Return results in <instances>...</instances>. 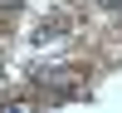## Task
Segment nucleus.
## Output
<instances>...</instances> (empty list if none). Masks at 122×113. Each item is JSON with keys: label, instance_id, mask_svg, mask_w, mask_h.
Here are the masks:
<instances>
[{"label": "nucleus", "instance_id": "f257e3e1", "mask_svg": "<svg viewBox=\"0 0 122 113\" xmlns=\"http://www.w3.org/2000/svg\"><path fill=\"white\" fill-rule=\"evenodd\" d=\"M34 84H39V89H49V98H78V94H83V74H78V69H68V64L39 69Z\"/></svg>", "mask_w": 122, "mask_h": 113}, {"label": "nucleus", "instance_id": "f03ea898", "mask_svg": "<svg viewBox=\"0 0 122 113\" xmlns=\"http://www.w3.org/2000/svg\"><path fill=\"white\" fill-rule=\"evenodd\" d=\"M64 39H68V20L64 15H54L49 25L34 30V49H54V44H64Z\"/></svg>", "mask_w": 122, "mask_h": 113}, {"label": "nucleus", "instance_id": "7ed1b4c3", "mask_svg": "<svg viewBox=\"0 0 122 113\" xmlns=\"http://www.w3.org/2000/svg\"><path fill=\"white\" fill-rule=\"evenodd\" d=\"M0 108H34V98H29V94H15V98H5Z\"/></svg>", "mask_w": 122, "mask_h": 113}, {"label": "nucleus", "instance_id": "20e7f679", "mask_svg": "<svg viewBox=\"0 0 122 113\" xmlns=\"http://www.w3.org/2000/svg\"><path fill=\"white\" fill-rule=\"evenodd\" d=\"M20 5H25V0H0V15H15Z\"/></svg>", "mask_w": 122, "mask_h": 113}]
</instances>
